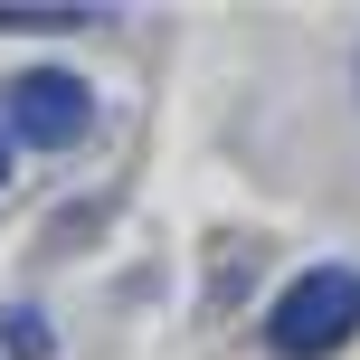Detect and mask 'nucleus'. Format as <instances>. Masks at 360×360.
I'll list each match as a JSON object with an SVG mask.
<instances>
[{
    "instance_id": "f257e3e1",
    "label": "nucleus",
    "mask_w": 360,
    "mask_h": 360,
    "mask_svg": "<svg viewBox=\"0 0 360 360\" xmlns=\"http://www.w3.org/2000/svg\"><path fill=\"white\" fill-rule=\"evenodd\" d=\"M360 332V275L351 266H304L266 304V351L275 360H332Z\"/></svg>"
},
{
    "instance_id": "7ed1b4c3",
    "label": "nucleus",
    "mask_w": 360,
    "mask_h": 360,
    "mask_svg": "<svg viewBox=\"0 0 360 360\" xmlns=\"http://www.w3.org/2000/svg\"><path fill=\"white\" fill-rule=\"evenodd\" d=\"M10 351L38 360V351H48V323H38V313H10Z\"/></svg>"
},
{
    "instance_id": "f03ea898",
    "label": "nucleus",
    "mask_w": 360,
    "mask_h": 360,
    "mask_svg": "<svg viewBox=\"0 0 360 360\" xmlns=\"http://www.w3.org/2000/svg\"><path fill=\"white\" fill-rule=\"evenodd\" d=\"M10 133L29 152H76V133L95 124V95H86V76H67V67H38V76H19L10 86Z\"/></svg>"
},
{
    "instance_id": "20e7f679",
    "label": "nucleus",
    "mask_w": 360,
    "mask_h": 360,
    "mask_svg": "<svg viewBox=\"0 0 360 360\" xmlns=\"http://www.w3.org/2000/svg\"><path fill=\"white\" fill-rule=\"evenodd\" d=\"M0 180H10V152H0Z\"/></svg>"
}]
</instances>
